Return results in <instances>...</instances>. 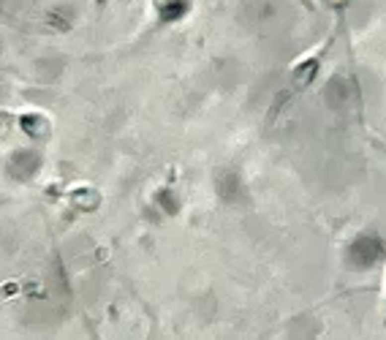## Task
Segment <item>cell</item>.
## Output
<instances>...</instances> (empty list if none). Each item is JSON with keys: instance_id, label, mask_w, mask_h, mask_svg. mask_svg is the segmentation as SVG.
Masks as SVG:
<instances>
[{"instance_id": "cell-1", "label": "cell", "mask_w": 386, "mask_h": 340, "mask_svg": "<svg viewBox=\"0 0 386 340\" xmlns=\"http://www.w3.org/2000/svg\"><path fill=\"white\" fill-rule=\"evenodd\" d=\"M384 299H386V294H384ZM384 319H386V310H384Z\"/></svg>"}]
</instances>
